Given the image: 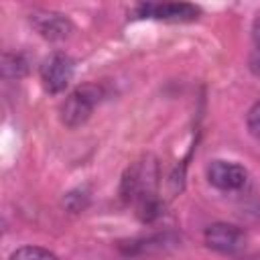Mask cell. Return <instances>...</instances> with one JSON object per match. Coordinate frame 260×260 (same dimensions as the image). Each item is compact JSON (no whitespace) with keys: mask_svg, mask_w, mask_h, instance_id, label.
I'll use <instances>...</instances> for the list:
<instances>
[{"mask_svg":"<svg viewBox=\"0 0 260 260\" xmlns=\"http://www.w3.org/2000/svg\"><path fill=\"white\" fill-rule=\"evenodd\" d=\"M100 89L98 85L85 83L75 87L63 102L61 106V122L67 128H77L81 124L87 122V118L91 116L93 108L100 104Z\"/></svg>","mask_w":260,"mask_h":260,"instance_id":"6da1fadb","label":"cell"},{"mask_svg":"<svg viewBox=\"0 0 260 260\" xmlns=\"http://www.w3.org/2000/svg\"><path fill=\"white\" fill-rule=\"evenodd\" d=\"M75 75V61L63 53L55 51L47 55L41 63V81L49 93H61Z\"/></svg>","mask_w":260,"mask_h":260,"instance_id":"7a4b0ae2","label":"cell"},{"mask_svg":"<svg viewBox=\"0 0 260 260\" xmlns=\"http://www.w3.org/2000/svg\"><path fill=\"white\" fill-rule=\"evenodd\" d=\"M203 238H205L207 248L219 254H238L246 248V240H248L242 228L234 223H225V221L207 225Z\"/></svg>","mask_w":260,"mask_h":260,"instance_id":"3957f363","label":"cell"},{"mask_svg":"<svg viewBox=\"0 0 260 260\" xmlns=\"http://www.w3.org/2000/svg\"><path fill=\"white\" fill-rule=\"evenodd\" d=\"M134 14L154 20L185 22V20H195L199 16V8L187 2H144L134 8Z\"/></svg>","mask_w":260,"mask_h":260,"instance_id":"277c9868","label":"cell"},{"mask_svg":"<svg viewBox=\"0 0 260 260\" xmlns=\"http://www.w3.org/2000/svg\"><path fill=\"white\" fill-rule=\"evenodd\" d=\"M207 181L219 191H238L248 183V171L232 160H213L207 167Z\"/></svg>","mask_w":260,"mask_h":260,"instance_id":"5b68a950","label":"cell"},{"mask_svg":"<svg viewBox=\"0 0 260 260\" xmlns=\"http://www.w3.org/2000/svg\"><path fill=\"white\" fill-rule=\"evenodd\" d=\"M30 24L47 41H65L73 30L71 20L65 14L53 12V10H35V12H30Z\"/></svg>","mask_w":260,"mask_h":260,"instance_id":"8992f818","label":"cell"},{"mask_svg":"<svg viewBox=\"0 0 260 260\" xmlns=\"http://www.w3.org/2000/svg\"><path fill=\"white\" fill-rule=\"evenodd\" d=\"M0 71L4 79H18L24 77L28 73V61L22 53H12V51H4L2 53V61H0Z\"/></svg>","mask_w":260,"mask_h":260,"instance_id":"52a82bcc","label":"cell"},{"mask_svg":"<svg viewBox=\"0 0 260 260\" xmlns=\"http://www.w3.org/2000/svg\"><path fill=\"white\" fill-rule=\"evenodd\" d=\"M10 260H59L51 250L41 246H20L12 252Z\"/></svg>","mask_w":260,"mask_h":260,"instance_id":"ba28073f","label":"cell"},{"mask_svg":"<svg viewBox=\"0 0 260 260\" xmlns=\"http://www.w3.org/2000/svg\"><path fill=\"white\" fill-rule=\"evenodd\" d=\"M246 126H248V130H250V134H252L256 140H260V102H256V104L248 110V114H246Z\"/></svg>","mask_w":260,"mask_h":260,"instance_id":"9c48e42d","label":"cell"},{"mask_svg":"<svg viewBox=\"0 0 260 260\" xmlns=\"http://www.w3.org/2000/svg\"><path fill=\"white\" fill-rule=\"evenodd\" d=\"M250 69L254 75H260V51L258 49H254L250 55Z\"/></svg>","mask_w":260,"mask_h":260,"instance_id":"30bf717a","label":"cell"},{"mask_svg":"<svg viewBox=\"0 0 260 260\" xmlns=\"http://www.w3.org/2000/svg\"><path fill=\"white\" fill-rule=\"evenodd\" d=\"M252 41H254V49L260 51V16L252 24Z\"/></svg>","mask_w":260,"mask_h":260,"instance_id":"8fae6325","label":"cell"},{"mask_svg":"<svg viewBox=\"0 0 260 260\" xmlns=\"http://www.w3.org/2000/svg\"><path fill=\"white\" fill-rule=\"evenodd\" d=\"M244 260H260V256H252V258H244Z\"/></svg>","mask_w":260,"mask_h":260,"instance_id":"7c38bea8","label":"cell"}]
</instances>
